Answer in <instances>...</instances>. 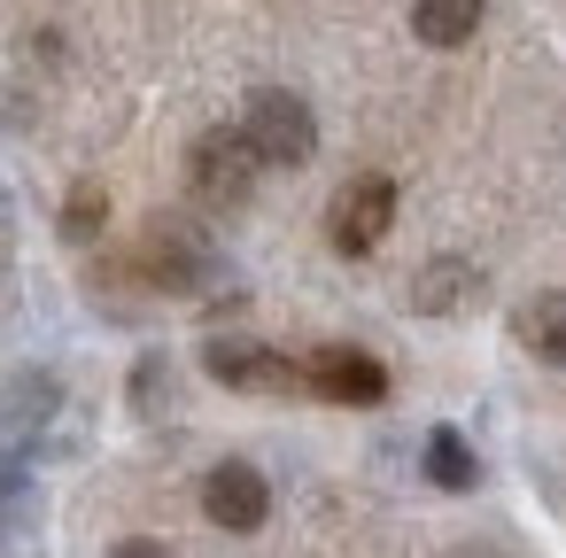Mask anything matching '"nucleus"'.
Masks as SVG:
<instances>
[{"label": "nucleus", "mask_w": 566, "mask_h": 558, "mask_svg": "<svg viewBox=\"0 0 566 558\" xmlns=\"http://www.w3.org/2000/svg\"><path fill=\"white\" fill-rule=\"evenodd\" d=\"M241 140L256 148L264 171H303V164L318 156V117H311L303 94H287V86H256V94L241 102Z\"/></svg>", "instance_id": "1"}, {"label": "nucleus", "mask_w": 566, "mask_h": 558, "mask_svg": "<svg viewBox=\"0 0 566 558\" xmlns=\"http://www.w3.org/2000/svg\"><path fill=\"white\" fill-rule=\"evenodd\" d=\"M256 148L241 140V125H210L195 148H187V187H195V202H210V210H241L249 202V187H256Z\"/></svg>", "instance_id": "2"}, {"label": "nucleus", "mask_w": 566, "mask_h": 558, "mask_svg": "<svg viewBox=\"0 0 566 558\" xmlns=\"http://www.w3.org/2000/svg\"><path fill=\"white\" fill-rule=\"evenodd\" d=\"M388 225H396V179H380V171H357V179L326 202V241H334V256H373V249L388 241Z\"/></svg>", "instance_id": "3"}, {"label": "nucleus", "mask_w": 566, "mask_h": 558, "mask_svg": "<svg viewBox=\"0 0 566 558\" xmlns=\"http://www.w3.org/2000/svg\"><path fill=\"white\" fill-rule=\"evenodd\" d=\"M202 372L218 388H241V396H295L303 388V365L287 349H272V341H249V334H218L202 349Z\"/></svg>", "instance_id": "4"}, {"label": "nucleus", "mask_w": 566, "mask_h": 558, "mask_svg": "<svg viewBox=\"0 0 566 558\" xmlns=\"http://www.w3.org/2000/svg\"><path fill=\"white\" fill-rule=\"evenodd\" d=\"M133 272H140L148 287H171V295H179V287H202V280H218V249H210L195 225H179V218H148Z\"/></svg>", "instance_id": "5"}, {"label": "nucleus", "mask_w": 566, "mask_h": 558, "mask_svg": "<svg viewBox=\"0 0 566 558\" xmlns=\"http://www.w3.org/2000/svg\"><path fill=\"white\" fill-rule=\"evenodd\" d=\"M303 388L311 396H326V403H380L388 396V365L373 357V349H349V341H326V349H311L303 357Z\"/></svg>", "instance_id": "6"}, {"label": "nucleus", "mask_w": 566, "mask_h": 558, "mask_svg": "<svg viewBox=\"0 0 566 558\" xmlns=\"http://www.w3.org/2000/svg\"><path fill=\"white\" fill-rule=\"evenodd\" d=\"M202 512H210V527H226V535H256V527L272 519V481H264L249 457H226V465L202 473Z\"/></svg>", "instance_id": "7"}, {"label": "nucleus", "mask_w": 566, "mask_h": 558, "mask_svg": "<svg viewBox=\"0 0 566 558\" xmlns=\"http://www.w3.org/2000/svg\"><path fill=\"white\" fill-rule=\"evenodd\" d=\"M55 403H63V388H55L48 372L9 380V396H0V481H17V465L32 457V442H40V427L55 419Z\"/></svg>", "instance_id": "8"}, {"label": "nucleus", "mask_w": 566, "mask_h": 558, "mask_svg": "<svg viewBox=\"0 0 566 558\" xmlns=\"http://www.w3.org/2000/svg\"><path fill=\"white\" fill-rule=\"evenodd\" d=\"M520 349L527 357H543V365H566V287H551V295H535V303H520Z\"/></svg>", "instance_id": "9"}, {"label": "nucleus", "mask_w": 566, "mask_h": 558, "mask_svg": "<svg viewBox=\"0 0 566 558\" xmlns=\"http://www.w3.org/2000/svg\"><path fill=\"white\" fill-rule=\"evenodd\" d=\"M481 32V0H419L411 9V40L427 48H465Z\"/></svg>", "instance_id": "10"}, {"label": "nucleus", "mask_w": 566, "mask_h": 558, "mask_svg": "<svg viewBox=\"0 0 566 558\" xmlns=\"http://www.w3.org/2000/svg\"><path fill=\"white\" fill-rule=\"evenodd\" d=\"M427 481L450 488V496L481 481V457H473V442H465L458 427H427Z\"/></svg>", "instance_id": "11"}, {"label": "nucleus", "mask_w": 566, "mask_h": 558, "mask_svg": "<svg viewBox=\"0 0 566 558\" xmlns=\"http://www.w3.org/2000/svg\"><path fill=\"white\" fill-rule=\"evenodd\" d=\"M465 287H473V264H458V256L419 264V280H411V310H458Z\"/></svg>", "instance_id": "12"}, {"label": "nucleus", "mask_w": 566, "mask_h": 558, "mask_svg": "<svg viewBox=\"0 0 566 558\" xmlns=\"http://www.w3.org/2000/svg\"><path fill=\"white\" fill-rule=\"evenodd\" d=\"M102 218H109V194L86 179V187L63 202V241H94V233H102Z\"/></svg>", "instance_id": "13"}, {"label": "nucleus", "mask_w": 566, "mask_h": 558, "mask_svg": "<svg viewBox=\"0 0 566 558\" xmlns=\"http://www.w3.org/2000/svg\"><path fill=\"white\" fill-rule=\"evenodd\" d=\"M109 558H171V550H164V543H156V535H125V543H117V550H109Z\"/></svg>", "instance_id": "14"}, {"label": "nucleus", "mask_w": 566, "mask_h": 558, "mask_svg": "<svg viewBox=\"0 0 566 558\" xmlns=\"http://www.w3.org/2000/svg\"><path fill=\"white\" fill-rule=\"evenodd\" d=\"M450 558H512V550H496V543H465V550H450Z\"/></svg>", "instance_id": "15"}]
</instances>
